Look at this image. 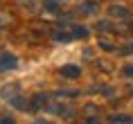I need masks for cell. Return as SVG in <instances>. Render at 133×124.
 <instances>
[{
  "label": "cell",
  "instance_id": "obj_6",
  "mask_svg": "<svg viewBox=\"0 0 133 124\" xmlns=\"http://www.w3.org/2000/svg\"><path fill=\"white\" fill-rule=\"evenodd\" d=\"M126 75H133V68H126Z\"/></svg>",
  "mask_w": 133,
  "mask_h": 124
},
{
  "label": "cell",
  "instance_id": "obj_1",
  "mask_svg": "<svg viewBox=\"0 0 133 124\" xmlns=\"http://www.w3.org/2000/svg\"><path fill=\"white\" fill-rule=\"evenodd\" d=\"M11 68H16V56L2 54L0 56V70H11Z\"/></svg>",
  "mask_w": 133,
  "mask_h": 124
},
{
  "label": "cell",
  "instance_id": "obj_3",
  "mask_svg": "<svg viewBox=\"0 0 133 124\" xmlns=\"http://www.w3.org/2000/svg\"><path fill=\"white\" fill-rule=\"evenodd\" d=\"M81 9H86V14H92V9H97V5H95V2H86Z\"/></svg>",
  "mask_w": 133,
  "mask_h": 124
},
{
  "label": "cell",
  "instance_id": "obj_2",
  "mask_svg": "<svg viewBox=\"0 0 133 124\" xmlns=\"http://www.w3.org/2000/svg\"><path fill=\"white\" fill-rule=\"evenodd\" d=\"M61 72H63L65 77H79V72H81V70H79L77 66H68V68H63Z\"/></svg>",
  "mask_w": 133,
  "mask_h": 124
},
{
  "label": "cell",
  "instance_id": "obj_7",
  "mask_svg": "<svg viewBox=\"0 0 133 124\" xmlns=\"http://www.w3.org/2000/svg\"><path fill=\"white\" fill-rule=\"evenodd\" d=\"M86 124H99V122H97V120H90V122H86Z\"/></svg>",
  "mask_w": 133,
  "mask_h": 124
},
{
  "label": "cell",
  "instance_id": "obj_4",
  "mask_svg": "<svg viewBox=\"0 0 133 124\" xmlns=\"http://www.w3.org/2000/svg\"><path fill=\"white\" fill-rule=\"evenodd\" d=\"M9 21H11V18H9L7 14H0V27H2V25H7Z\"/></svg>",
  "mask_w": 133,
  "mask_h": 124
},
{
  "label": "cell",
  "instance_id": "obj_5",
  "mask_svg": "<svg viewBox=\"0 0 133 124\" xmlns=\"http://www.w3.org/2000/svg\"><path fill=\"white\" fill-rule=\"evenodd\" d=\"M75 36H86V27H75Z\"/></svg>",
  "mask_w": 133,
  "mask_h": 124
}]
</instances>
